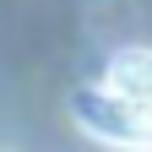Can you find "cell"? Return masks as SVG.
I'll return each mask as SVG.
<instances>
[{
    "label": "cell",
    "instance_id": "6da1fadb",
    "mask_svg": "<svg viewBox=\"0 0 152 152\" xmlns=\"http://www.w3.org/2000/svg\"><path fill=\"white\" fill-rule=\"evenodd\" d=\"M71 114L87 136L114 141V147H152V103L120 98L109 87H87L71 98Z\"/></svg>",
    "mask_w": 152,
    "mask_h": 152
},
{
    "label": "cell",
    "instance_id": "7a4b0ae2",
    "mask_svg": "<svg viewBox=\"0 0 152 152\" xmlns=\"http://www.w3.org/2000/svg\"><path fill=\"white\" fill-rule=\"evenodd\" d=\"M109 92L120 98H136V103H152V49H120L109 65Z\"/></svg>",
    "mask_w": 152,
    "mask_h": 152
}]
</instances>
